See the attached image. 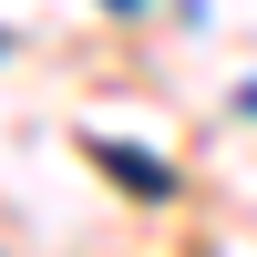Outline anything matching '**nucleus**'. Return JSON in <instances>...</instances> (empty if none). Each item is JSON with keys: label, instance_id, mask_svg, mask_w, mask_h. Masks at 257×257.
I'll return each instance as SVG.
<instances>
[{"label": "nucleus", "instance_id": "obj_1", "mask_svg": "<svg viewBox=\"0 0 257 257\" xmlns=\"http://www.w3.org/2000/svg\"><path fill=\"white\" fill-rule=\"evenodd\" d=\"M237 103H247V113H257V82H247V93H237Z\"/></svg>", "mask_w": 257, "mask_h": 257}]
</instances>
